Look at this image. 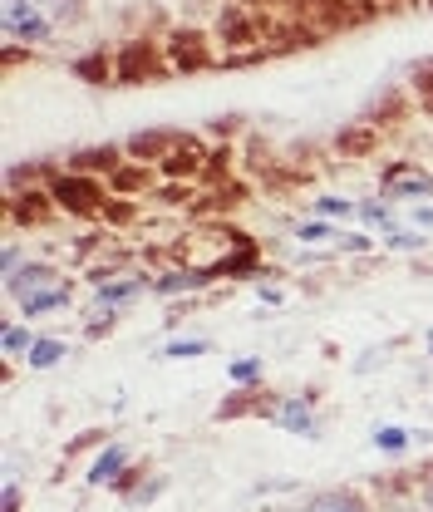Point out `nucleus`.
<instances>
[{
  "instance_id": "38",
  "label": "nucleus",
  "mask_w": 433,
  "mask_h": 512,
  "mask_svg": "<svg viewBox=\"0 0 433 512\" xmlns=\"http://www.w3.org/2000/svg\"><path fill=\"white\" fill-rule=\"evenodd\" d=\"M419 508L433 512V463H419Z\"/></svg>"
},
{
  "instance_id": "2",
  "label": "nucleus",
  "mask_w": 433,
  "mask_h": 512,
  "mask_svg": "<svg viewBox=\"0 0 433 512\" xmlns=\"http://www.w3.org/2000/svg\"><path fill=\"white\" fill-rule=\"evenodd\" d=\"M55 15L40 5V0H0V35L5 40H15V45H45V40H55Z\"/></svg>"
},
{
  "instance_id": "43",
  "label": "nucleus",
  "mask_w": 433,
  "mask_h": 512,
  "mask_svg": "<svg viewBox=\"0 0 433 512\" xmlns=\"http://www.w3.org/2000/svg\"><path fill=\"white\" fill-rule=\"evenodd\" d=\"M424 345H429V360H433V330H429V335H424Z\"/></svg>"
},
{
  "instance_id": "5",
  "label": "nucleus",
  "mask_w": 433,
  "mask_h": 512,
  "mask_svg": "<svg viewBox=\"0 0 433 512\" xmlns=\"http://www.w3.org/2000/svg\"><path fill=\"white\" fill-rule=\"evenodd\" d=\"M55 217H64V212H60V202H55V192H50V183L45 188L5 192V222L10 227L30 232V227H50Z\"/></svg>"
},
{
  "instance_id": "26",
  "label": "nucleus",
  "mask_w": 433,
  "mask_h": 512,
  "mask_svg": "<svg viewBox=\"0 0 433 512\" xmlns=\"http://www.w3.org/2000/svg\"><path fill=\"white\" fill-rule=\"evenodd\" d=\"M291 232H296V242H315V247H320V242H330V247H335V242H340V237H345V232H335V222H325V217H310V222H291Z\"/></svg>"
},
{
  "instance_id": "16",
  "label": "nucleus",
  "mask_w": 433,
  "mask_h": 512,
  "mask_svg": "<svg viewBox=\"0 0 433 512\" xmlns=\"http://www.w3.org/2000/svg\"><path fill=\"white\" fill-rule=\"evenodd\" d=\"M128 153L124 148H79V153H69V168L74 173H89V178H114V168H124Z\"/></svg>"
},
{
  "instance_id": "20",
  "label": "nucleus",
  "mask_w": 433,
  "mask_h": 512,
  "mask_svg": "<svg viewBox=\"0 0 433 512\" xmlns=\"http://www.w3.org/2000/svg\"><path fill=\"white\" fill-rule=\"evenodd\" d=\"M355 217L370 227V232H379V237H394L399 232V217H394V202H384L379 192L374 197H365L360 207H355Z\"/></svg>"
},
{
  "instance_id": "6",
  "label": "nucleus",
  "mask_w": 433,
  "mask_h": 512,
  "mask_svg": "<svg viewBox=\"0 0 433 512\" xmlns=\"http://www.w3.org/2000/svg\"><path fill=\"white\" fill-rule=\"evenodd\" d=\"M271 424H276L281 434H296V439H320V434H325V419H320L310 389H301V394H281L276 409H271Z\"/></svg>"
},
{
  "instance_id": "33",
  "label": "nucleus",
  "mask_w": 433,
  "mask_h": 512,
  "mask_svg": "<svg viewBox=\"0 0 433 512\" xmlns=\"http://www.w3.org/2000/svg\"><path fill=\"white\" fill-rule=\"evenodd\" d=\"M163 488H168V478H163V473H148V478H143V483H138V488L128 493L124 503H133V508H143V503H153V498H158Z\"/></svg>"
},
{
  "instance_id": "24",
  "label": "nucleus",
  "mask_w": 433,
  "mask_h": 512,
  "mask_svg": "<svg viewBox=\"0 0 433 512\" xmlns=\"http://www.w3.org/2000/svg\"><path fill=\"white\" fill-rule=\"evenodd\" d=\"M40 335L25 325V320H5L0 325V350H5V360H15V355H30V345H35Z\"/></svg>"
},
{
  "instance_id": "28",
  "label": "nucleus",
  "mask_w": 433,
  "mask_h": 512,
  "mask_svg": "<svg viewBox=\"0 0 433 512\" xmlns=\"http://www.w3.org/2000/svg\"><path fill=\"white\" fill-rule=\"evenodd\" d=\"M355 197H315L310 202V217H325V222H340V217H355Z\"/></svg>"
},
{
  "instance_id": "31",
  "label": "nucleus",
  "mask_w": 433,
  "mask_h": 512,
  "mask_svg": "<svg viewBox=\"0 0 433 512\" xmlns=\"http://www.w3.org/2000/svg\"><path fill=\"white\" fill-rule=\"evenodd\" d=\"M409 84H414V99H419V109H429L433 114V64H414L409 69Z\"/></svg>"
},
{
  "instance_id": "29",
  "label": "nucleus",
  "mask_w": 433,
  "mask_h": 512,
  "mask_svg": "<svg viewBox=\"0 0 433 512\" xmlns=\"http://www.w3.org/2000/svg\"><path fill=\"white\" fill-rule=\"evenodd\" d=\"M50 15H55V25H84V15H89V0H40Z\"/></svg>"
},
{
  "instance_id": "9",
  "label": "nucleus",
  "mask_w": 433,
  "mask_h": 512,
  "mask_svg": "<svg viewBox=\"0 0 433 512\" xmlns=\"http://www.w3.org/2000/svg\"><path fill=\"white\" fill-rule=\"evenodd\" d=\"M60 281H69V276H64L55 261H35V256H30V261H25L15 276H5L0 286H5V296H10V301H25V296L50 291V286H60Z\"/></svg>"
},
{
  "instance_id": "15",
  "label": "nucleus",
  "mask_w": 433,
  "mask_h": 512,
  "mask_svg": "<svg viewBox=\"0 0 433 512\" xmlns=\"http://www.w3.org/2000/svg\"><path fill=\"white\" fill-rule=\"evenodd\" d=\"M15 306H20V316L25 320L74 311V281H60V286H50V291H35V296H25V301H15Z\"/></svg>"
},
{
  "instance_id": "17",
  "label": "nucleus",
  "mask_w": 433,
  "mask_h": 512,
  "mask_svg": "<svg viewBox=\"0 0 433 512\" xmlns=\"http://www.w3.org/2000/svg\"><path fill=\"white\" fill-rule=\"evenodd\" d=\"M301 512H374L365 493L355 488H325V493H306Z\"/></svg>"
},
{
  "instance_id": "36",
  "label": "nucleus",
  "mask_w": 433,
  "mask_h": 512,
  "mask_svg": "<svg viewBox=\"0 0 433 512\" xmlns=\"http://www.w3.org/2000/svg\"><path fill=\"white\" fill-rule=\"evenodd\" d=\"M370 237H360V232H345L340 242H335V256H370Z\"/></svg>"
},
{
  "instance_id": "37",
  "label": "nucleus",
  "mask_w": 433,
  "mask_h": 512,
  "mask_svg": "<svg viewBox=\"0 0 433 512\" xmlns=\"http://www.w3.org/2000/svg\"><path fill=\"white\" fill-rule=\"evenodd\" d=\"M25 261H30V256L20 252L15 242H5V252H0V281H5V276H15V271H20Z\"/></svg>"
},
{
  "instance_id": "32",
  "label": "nucleus",
  "mask_w": 433,
  "mask_h": 512,
  "mask_svg": "<svg viewBox=\"0 0 433 512\" xmlns=\"http://www.w3.org/2000/svg\"><path fill=\"white\" fill-rule=\"evenodd\" d=\"M133 217H138L133 197H109V207H104V217H99V222H104V227H128Z\"/></svg>"
},
{
  "instance_id": "3",
  "label": "nucleus",
  "mask_w": 433,
  "mask_h": 512,
  "mask_svg": "<svg viewBox=\"0 0 433 512\" xmlns=\"http://www.w3.org/2000/svg\"><path fill=\"white\" fill-rule=\"evenodd\" d=\"M114 69H119V84H153L163 74H173V64L163 55V45L153 35H133L114 50Z\"/></svg>"
},
{
  "instance_id": "39",
  "label": "nucleus",
  "mask_w": 433,
  "mask_h": 512,
  "mask_svg": "<svg viewBox=\"0 0 433 512\" xmlns=\"http://www.w3.org/2000/svg\"><path fill=\"white\" fill-rule=\"evenodd\" d=\"M94 444H109V434H104V429H89V434L69 439V448H64V453H84V448H94Z\"/></svg>"
},
{
  "instance_id": "13",
  "label": "nucleus",
  "mask_w": 433,
  "mask_h": 512,
  "mask_svg": "<svg viewBox=\"0 0 433 512\" xmlns=\"http://www.w3.org/2000/svg\"><path fill=\"white\" fill-rule=\"evenodd\" d=\"M128 463H133V448L128 444H99V458L89 463L84 483H89V488H114Z\"/></svg>"
},
{
  "instance_id": "35",
  "label": "nucleus",
  "mask_w": 433,
  "mask_h": 512,
  "mask_svg": "<svg viewBox=\"0 0 433 512\" xmlns=\"http://www.w3.org/2000/svg\"><path fill=\"white\" fill-rule=\"evenodd\" d=\"M424 242H429V232H394V237H384L389 252H419Z\"/></svg>"
},
{
  "instance_id": "25",
  "label": "nucleus",
  "mask_w": 433,
  "mask_h": 512,
  "mask_svg": "<svg viewBox=\"0 0 433 512\" xmlns=\"http://www.w3.org/2000/svg\"><path fill=\"white\" fill-rule=\"evenodd\" d=\"M404 109H409V99L399 94V89H389V94H374V104L365 109V124L384 128V119L394 124V119H404Z\"/></svg>"
},
{
  "instance_id": "30",
  "label": "nucleus",
  "mask_w": 433,
  "mask_h": 512,
  "mask_svg": "<svg viewBox=\"0 0 433 512\" xmlns=\"http://www.w3.org/2000/svg\"><path fill=\"white\" fill-rule=\"evenodd\" d=\"M163 355L168 360H202V355H212V340L207 335H197V340H168Z\"/></svg>"
},
{
  "instance_id": "42",
  "label": "nucleus",
  "mask_w": 433,
  "mask_h": 512,
  "mask_svg": "<svg viewBox=\"0 0 433 512\" xmlns=\"http://www.w3.org/2000/svg\"><path fill=\"white\" fill-rule=\"evenodd\" d=\"M20 503H25V498H20V483L5 478V512H20Z\"/></svg>"
},
{
  "instance_id": "8",
  "label": "nucleus",
  "mask_w": 433,
  "mask_h": 512,
  "mask_svg": "<svg viewBox=\"0 0 433 512\" xmlns=\"http://www.w3.org/2000/svg\"><path fill=\"white\" fill-rule=\"evenodd\" d=\"M379 197L384 202H429L433 197V178L414 163H389L379 173Z\"/></svg>"
},
{
  "instance_id": "41",
  "label": "nucleus",
  "mask_w": 433,
  "mask_h": 512,
  "mask_svg": "<svg viewBox=\"0 0 433 512\" xmlns=\"http://www.w3.org/2000/svg\"><path fill=\"white\" fill-rule=\"evenodd\" d=\"M256 301H261V311H276V306H286V291L281 286H261Z\"/></svg>"
},
{
  "instance_id": "1",
  "label": "nucleus",
  "mask_w": 433,
  "mask_h": 512,
  "mask_svg": "<svg viewBox=\"0 0 433 512\" xmlns=\"http://www.w3.org/2000/svg\"><path fill=\"white\" fill-rule=\"evenodd\" d=\"M50 192H55L60 212L74 217V222H99L104 207H109V197H114L104 178H89V173H74V168H60L50 178Z\"/></svg>"
},
{
  "instance_id": "22",
  "label": "nucleus",
  "mask_w": 433,
  "mask_h": 512,
  "mask_svg": "<svg viewBox=\"0 0 433 512\" xmlns=\"http://www.w3.org/2000/svg\"><path fill=\"white\" fill-rule=\"evenodd\" d=\"M30 370L35 375H45V370H55V365H64L69 360V340H60V335H40L35 345H30Z\"/></svg>"
},
{
  "instance_id": "14",
  "label": "nucleus",
  "mask_w": 433,
  "mask_h": 512,
  "mask_svg": "<svg viewBox=\"0 0 433 512\" xmlns=\"http://www.w3.org/2000/svg\"><path fill=\"white\" fill-rule=\"evenodd\" d=\"M379 143H384V128L374 124H345L335 138H330V148L340 153V158H370V153H379Z\"/></svg>"
},
{
  "instance_id": "23",
  "label": "nucleus",
  "mask_w": 433,
  "mask_h": 512,
  "mask_svg": "<svg viewBox=\"0 0 433 512\" xmlns=\"http://www.w3.org/2000/svg\"><path fill=\"white\" fill-rule=\"evenodd\" d=\"M374 453H384V458H404L409 448H414V429H399V424H379L370 434Z\"/></svg>"
},
{
  "instance_id": "34",
  "label": "nucleus",
  "mask_w": 433,
  "mask_h": 512,
  "mask_svg": "<svg viewBox=\"0 0 433 512\" xmlns=\"http://www.w3.org/2000/svg\"><path fill=\"white\" fill-rule=\"evenodd\" d=\"M143 478H148V463H138V458H133V463H128L124 473H119V483H114V493H119V498H128V493H133V488H138Z\"/></svg>"
},
{
  "instance_id": "4",
  "label": "nucleus",
  "mask_w": 433,
  "mask_h": 512,
  "mask_svg": "<svg viewBox=\"0 0 433 512\" xmlns=\"http://www.w3.org/2000/svg\"><path fill=\"white\" fill-rule=\"evenodd\" d=\"M163 55L173 64V74H197V69L222 64L217 45H212V30H192V25H173V30H168Z\"/></svg>"
},
{
  "instance_id": "40",
  "label": "nucleus",
  "mask_w": 433,
  "mask_h": 512,
  "mask_svg": "<svg viewBox=\"0 0 433 512\" xmlns=\"http://www.w3.org/2000/svg\"><path fill=\"white\" fill-rule=\"evenodd\" d=\"M409 222H414V232H433V202H414Z\"/></svg>"
},
{
  "instance_id": "7",
  "label": "nucleus",
  "mask_w": 433,
  "mask_h": 512,
  "mask_svg": "<svg viewBox=\"0 0 433 512\" xmlns=\"http://www.w3.org/2000/svg\"><path fill=\"white\" fill-rule=\"evenodd\" d=\"M143 296H153V276H138V271H124L104 286H94L89 296V311H104V316H124L128 306H138Z\"/></svg>"
},
{
  "instance_id": "18",
  "label": "nucleus",
  "mask_w": 433,
  "mask_h": 512,
  "mask_svg": "<svg viewBox=\"0 0 433 512\" xmlns=\"http://www.w3.org/2000/svg\"><path fill=\"white\" fill-rule=\"evenodd\" d=\"M153 173H158V168H148V163H133V158H128L124 168H114V178H104V183H109L114 197H138V192L153 188Z\"/></svg>"
},
{
  "instance_id": "12",
  "label": "nucleus",
  "mask_w": 433,
  "mask_h": 512,
  "mask_svg": "<svg viewBox=\"0 0 433 512\" xmlns=\"http://www.w3.org/2000/svg\"><path fill=\"white\" fill-rule=\"evenodd\" d=\"M202 173H207V148L192 133H183V143L158 163V178H202Z\"/></svg>"
},
{
  "instance_id": "10",
  "label": "nucleus",
  "mask_w": 433,
  "mask_h": 512,
  "mask_svg": "<svg viewBox=\"0 0 433 512\" xmlns=\"http://www.w3.org/2000/svg\"><path fill=\"white\" fill-rule=\"evenodd\" d=\"M276 399H281V394H271L266 384H261V389H232V394L217 404L212 419H222V424H227V419H271Z\"/></svg>"
},
{
  "instance_id": "11",
  "label": "nucleus",
  "mask_w": 433,
  "mask_h": 512,
  "mask_svg": "<svg viewBox=\"0 0 433 512\" xmlns=\"http://www.w3.org/2000/svg\"><path fill=\"white\" fill-rule=\"evenodd\" d=\"M183 143V133L178 128H143V133H133L124 143V153L133 158V163H148V168H158L173 148Z\"/></svg>"
},
{
  "instance_id": "44",
  "label": "nucleus",
  "mask_w": 433,
  "mask_h": 512,
  "mask_svg": "<svg viewBox=\"0 0 433 512\" xmlns=\"http://www.w3.org/2000/svg\"><path fill=\"white\" fill-rule=\"evenodd\" d=\"M296 512H301V508H296Z\"/></svg>"
},
{
  "instance_id": "19",
  "label": "nucleus",
  "mask_w": 433,
  "mask_h": 512,
  "mask_svg": "<svg viewBox=\"0 0 433 512\" xmlns=\"http://www.w3.org/2000/svg\"><path fill=\"white\" fill-rule=\"evenodd\" d=\"M55 173H60V168H55V163H45V158H35V163H10V168H5V192L45 188Z\"/></svg>"
},
{
  "instance_id": "27",
  "label": "nucleus",
  "mask_w": 433,
  "mask_h": 512,
  "mask_svg": "<svg viewBox=\"0 0 433 512\" xmlns=\"http://www.w3.org/2000/svg\"><path fill=\"white\" fill-rule=\"evenodd\" d=\"M227 380H232V389H261V360L256 355H242V360H232L227 365Z\"/></svg>"
},
{
  "instance_id": "21",
  "label": "nucleus",
  "mask_w": 433,
  "mask_h": 512,
  "mask_svg": "<svg viewBox=\"0 0 433 512\" xmlns=\"http://www.w3.org/2000/svg\"><path fill=\"white\" fill-rule=\"evenodd\" d=\"M74 79H84V84H119V69H114V55H104V50H89V55H79L74 60Z\"/></svg>"
}]
</instances>
